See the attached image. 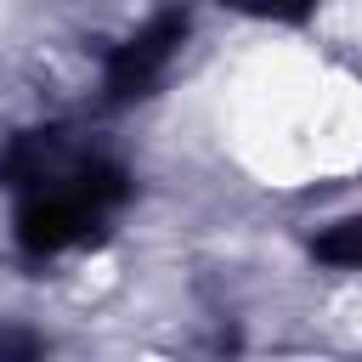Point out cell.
I'll use <instances>...</instances> for the list:
<instances>
[{"instance_id":"cell-1","label":"cell","mask_w":362,"mask_h":362,"mask_svg":"<svg viewBox=\"0 0 362 362\" xmlns=\"http://www.w3.org/2000/svg\"><path fill=\"white\" fill-rule=\"evenodd\" d=\"M322 255L339 260V266H362V221H351V226H339L334 238H322Z\"/></svg>"}]
</instances>
